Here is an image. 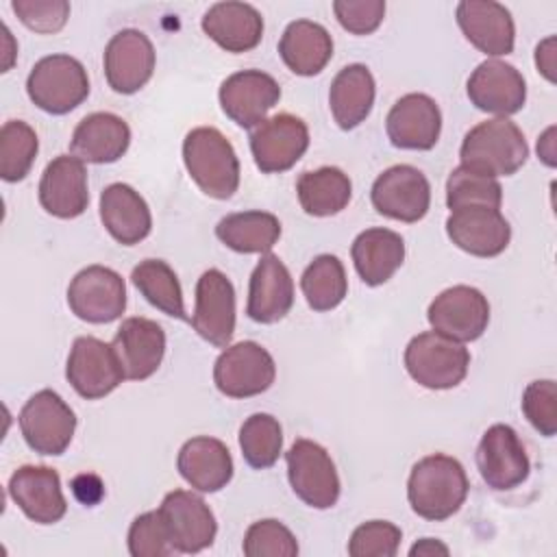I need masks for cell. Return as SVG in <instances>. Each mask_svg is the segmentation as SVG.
Segmentation results:
<instances>
[{
  "instance_id": "cell-37",
  "label": "cell",
  "mask_w": 557,
  "mask_h": 557,
  "mask_svg": "<svg viewBox=\"0 0 557 557\" xmlns=\"http://www.w3.org/2000/svg\"><path fill=\"white\" fill-rule=\"evenodd\" d=\"M300 289L313 311L335 309L348 294L344 263L335 255H318L300 276Z\"/></svg>"
},
{
  "instance_id": "cell-40",
  "label": "cell",
  "mask_w": 557,
  "mask_h": 557,
  "mask_svg": "<svg viewBox=\"0 0 557 557\" xmlns=\"http://www.w3.org/2000/svg\"><path fill=\"white\" fill-rule=\"evenodd\" d=\"M503 187L494 176L474 172L470 168H455L446 181V205L450 211L461 207H490L500 209Z\"/></svg>"
},
{
  "instance_id": "cell-35",
  "label": "cell",
  "mask_w": 557,
  "mask_h": 557,
  "mask_svg": "<svg viewBox=\"0 0 557 557\" xmlns=\"http://www.w3.org/2000/svg\"><path fill=\"white\" fill-rule=\"evenodd\" d=\"M215 237L235 252L265 255L281 237V222L268 211H239L215 224Z\"/></svg>"
},
{
  "instance_id": "cell-32",
  "label": "cell",
  "mask_w": 557,
  "mask_h": 557,
  "mask_svg": "<svg viewBox=\"0 0 557 557\" xmlns=\"http://www.w3.org/2000/svg\"><path fill=\"white\" fill-rule=\"evenodd\" d=\"M283 63L298 76L320 74L333 57V39L329 30L311 20L289 22L278 41Z\"/></svg>"
},
{
  "instance_id": "cell-41",
  "label": "cell",
  "mask_w": 557,
  "mask_h": 557,
  "mask_svg": "<svg viewBox=\"0 0 557 557\" xmlns=\"http://www.w3.org/2000/svg\"><path fill=\"white\" fill-rule=\"evenodd\" d=\"M242 550L248 557H296L298 542L283 522L265 518L248 527Z\"/></svg>"
},
{
  "instance_id": "cell-13",
  "label": "cell",
  "mask_w": 557,
  "mask_h": 557,
  "mask_svg": "<svg viewBox=\"0 0 557 557\" xmlns=\"http://www.w3.org/2000/svg\"><path fill=\"white\" fill-rule=\"evenodd\" d=\"M476 468L487 487L507 492L527 481L531 461L509 424H492L476 446Z\"/></svg>"
},
{
  "instance_id": "cell-9",
  "label": "cell",
  "mask_w": 557,
  "mask_h": 557,
  "mask_svg": "<svg viewBox=\"0 0 557 557\" xmlns=\"http://www.w3.org/2000/svg\"><path fill=\"white\" fill-rule=\"evenodd\" d=\"M67 305L83 322L109 324L126 309L124 278L107 265H87L70 281Z\"/></svg>"
},
{
  "instance_id": "cell-50",
  "label": "cell",
  "mask_w": 557,
  "mask_h": 557,
  "mask_svg": "<svg viewBox=\"0 0 557 557\" xmlns=\"http://www.w3.org/2000/svg\"><path fill=\"white\" fill-rule=\"evenodd\" d=\"M2 39H4L7 44H11V39H13V37H11V30H9L4 24H2ZM4 54H7V61H4V65H2V72H9V67H11L13 59H15V50L7 48V52H4Z\"/></svg>"
},
{
  "instance_id": "cell-34",
  "label": "cell",
  "mask_w": 557,
  "mask_h": 557,
  "mask_svg": "<svg viewBox=\"0 0 557 557\" xmlns=\"http://www.w3.org/2000/svg\"><path fill=\"white\" fill-rule=\"evenodd\" d=\"M298 202L313 218H329L344 211L352 196L348 174L335 165L307 170L296 181Z\"/></svg>"
},
{
  "instance_id": "cell-46",
  "label": "cell",
  "mask_w": 557,
  "mask_h": 557,
  "mask_svg": "<svg viewBox=\"0 0 557 557\" xmlns=\"http://www.w3.org/2000/svg\"><path fill=\"white\" fill-rule=\"evenodd\" d=\"M333 13L344 30L352 35L374 33L385 17L383 0H335Z\"/></svg>"
},
{
  "instance_id": "cell-4",
  "label": "cell",
  "mask_w": 557,
  "mask_h": 557,
  "mask_svg": "<svg viewBox=\"0 0 557 557\" xmlns=\"http://www.w3.org/2000/svg\"><path fill=\"white\" fill-rule=\"evenodd\" d=\"M26 94L41 111L65 115L89 96L87 70L70 54H48L33 65L26 78Z\"/></svg>"
},
{
  "instance_id": "cell-6",
  "label": "cell",
  "mask_w": 557,
  "mask_h": 557,
  "mask_svg": "<svg viewBox=\"0 0 557 557\" xmlns=\"http://www.w3.org/2000/svg\"><path fill=\"white\" fill-rule=\"evenodd\" d=\"M287 479L294 494L313 509H331L342 492L337 468L326 453L313 440H296L285 453Z\"/></svg>"
},
{
  "instance_id": "cell-24",
  "label": "cell",
  "mask_w": 557,
  "mask_h": 557,
  "mask_svg": "<svg viewBox=\"0 0 557 557\" xmlns=\"http://www.w3.org/2000/svg\"><path fill=\"white\" fill-rule=\"evenodd\" d=\"M39 205L61 220L85 213L89 205L87 170L78 157L59 154L46 165L39 181Z\"/></svg>"
},
{
  "instance_id": "cell-36",
  "label": "cell",
  "mask_w": 557,
  "mask_h": 557,
  "mask_svg": "<svg viewBox=\"0 0 557 557\" xmlns=\"http://www.w3.org/2000/svg\"><path fill=\"white\" fill-rule=\"evenodd\" d=\"M131 281L152 307H157L165 315L187 320L178 276L163 259L139 261L131 272Z\"/></svg>"
},
{
  "instance_id": "cell-5",
  "label": "cell",
  "mask_w": 557,
  "mask_h": 557,
  "mask_svg": "<svg viewBox=\"0 0 557 557\" xmlns=\"http://www.w3.org/2000/svg\"><path fill=\"white\" fill-rule=\"evenodd\" d=\"M468 366V348L437 331L418 333L405 348V368L409 376L426 389L457 387L466 379Z\"/></svg>"
},
{
  "instance_id": "cell-16",
  "label": "cell",
  "mask_w": 557,
  "mask_h": 557,
  "mask_svg": "<svg viewBox=\"0 0 557 557\" xmlns=\"http://www.w3.org/2000/svg\"><path fill=\"white\" fill-rule=\"evenodd\" d=\"M159 513L165 522L174 553L191 555L213 544L218 522L209 505L198 494L172 490L163 496Z\"/></svg>"
},
{
  "instance_id": "cell-27",
  "label": "cell",
  "mask_w": 557,
  "mask_h": 557,
  "mask_svg": "<svg viewBox=\"0 0 557 557\" xmlns=\"http://www.w3.org/2000/svg\"><path fill=\"white\" fill-rule=\"evenodd\" d=\"M176 470L202 494L220 492L233 479V457L222 440L198 435L187 440L176 457Z\"/></svg>"
},
{
  "instance_id": "cell-7",
  "label": "cell",
  "mask_w": 557,
  "mask_h": 557,
  "mask_svg": "<svg viewBox=\"0 0 557 557\" xmlns=\"http://www.w3.org/2000/svg\"><path fill=\"white\" fill-rule=\"evenodd\" d=\"M20 431L30 450L63 455L74 437L76 416L57 392L39 389L20 411Z\"/></svg>"
},
{
  "instance_id": "cell-25",
  "label": "cell",
  "mask_w": 557,
  "mask_h": 557,
  "mask_svg": "<svg viewBox=\"0 0 557 557\" xmlns=\"http://www.w3.org/2000/svg\"><path fill=\"white\" fill-rule=\"evenodd\" d=\"M124 376L144 381L152 376L165 355V333L150 318H126L111 342Z\"/></svg>"
},
{
  "instance_id": "cell-49",
  "label": "cell",
  "mask_w": 557,
  "mask_h": 557,
  "mask_svg": "<svg viewBox=\"0 0 557 557\" xmlns=\"http://www.w3.org/2000/svg\"><path fill=\"white\" fill-rule=\"evenodd\" d=\"M553 135H555V126H548L544 131V135L537 139V154L550 168L555 165V139H553Z\"/></svg>"
},
{
  "instance_id": "cell-18",
  "label": "cell",
  "mask_w": 557,
  "mask_h": 557,
  "mask_svg": "<svg viewBox=\"0 0 557 557\" xmlns=\"http://www.w3.org/2000/svg\"><path fill=\"white\" fill-rule=\"evenodd\" d=\"M218 98L226 117L242 128H252L278 102L281 87L274 76L261 70H242L222 81Z\"/></svg>"
},
{
  "instance_id": "cell-8",
  "label": "cell",
  "mask_w": 557,
  "mask_h": 557,
  "mask_svg": "<svg viewBox=\"0 0 557 557\" xmlns=\"http://www.w3.org/2000/svg\"><path fill=\"white\" fill-rule=\"evenodd\" d=\"M276 366L272 355L257 342L228 344L213 366V383L228 398H250L272 387Z\"/></svg>"
},
{
  "instance_id": "cell-12",
  "label": "cell",
  "mask_w": 557,
  "mask_h": 557,
  "mask_svg": "<svg viewBox=\"0 0 557 557\" xmlns=\"http://www.w3.org/2000/svg\"><path fill=\"white\" fill-rule=\"evenodd\" d=\"M426 320L440 335L461 344L474 342L490 324V302L476 287L453 285L431 300Z\"/></svg>"
},
{
  "instance_id": "cell-2",
  "label": "cell",
  "mask_w": 557,
  "mask_h": 557,
  "mask_svg": "<svg viewBox=\"0 0 557 557\" xmlns=\"http://www.w3.org/2000/svg\"><path fill=\"white\" fill-rule=\"evenodd\" d=\"M183 163L191 181L209 198L228 200L239 187L237 152L213 126H198L185 135Z\"/></svg>"
},
{
  "instance_id": "cell-31",
  "label": "cell",
  "mask_w": 557,
  "mask_h": 557,
  "mask_svg": "<svg viewBox=\"0 0 557 557\" xmlns=\"http://www.w3.org/2000/svg\"><path fill=\"white\" fill-rule=\"evenodd\" d=\"M350 257L359 278L366 285L376 287L387 283L403 265L405 239L389 228H366L355 237Z\"/></svg>"
},
{
  "instance_id": "cell-47",
  "label": "cell",
  "mask_w": 557,
  "mask_h": 557,
  "mask_svg": "<svg viewBox=\"0 0 557 557\" xmlns=\"http://www.w3.org/2000/svg\"><path fill=\"white\" fill-rule=\"evenodd\" d=\"M535 65L546 76V81H555V37H546L535 48Z\"/></svg>"
},
{
  "instance_id": "cell-48",
  "label": "cell",
  "mask_w": 557,
  "mask_h": 557,
  "mask_svg": "<svg viewBox=\"0 0 557 557\" xmlns=\"http://www.w3.org/2000/svg\"><path fill=\"white\" fill-rule=\"evenodd\" d=\"M448 553H450L448 546L433 537H422L409 548L411 557H433V555H448Z\"/></svg>"
},
{
  "instance_id": "cell-38",
  "label": "cell",
  "mask_w": 557,
  "mask_h": 557,
  "mask_svg": "<svg viewBox=\"0 0 557 557\" xmlns=\"http://www.w3.org/2000/svg\"><path fill=\"white\" fill-rule=\"evenodd\" d=\"M239 448L250 468L265 470L283 453L281 422L270 413H252L239 426Z\"/></svg>"
},
{
  "instance_id": "cell-11",
  "label": "cell",
  "mask_w": 557,
  "mask_h": 557,
  "mask_svg": "<svg viewBox=\"0 0 557 557\" xmlns=\"http://www.w3.org/2000/svg\"><path fill=\"white\" fill-rule=\"evenodd\" d=\"M65 376L74 392L87 400L109 396L126 379L113 346L91 335L74 339Z\"/></svg>"
},
{
  "instance_id": "cell-44",
  "label": "cell",
  "mask_w": 557,
  "mask_h": 557,
  "mask_svg": "<svg viewBox=\"0 0 557 557\" xmlns=\"http://www.w3.org/2000/svg\"><path fill=\"white\" fill-rule=\"evenodd\" d=\"M128 553L133 557H168L174 553L159 509L146 511L131 522Z\"/></svg>"
},
{
  "instance_id": "cell-29",
  "label": "cell",
  "mask_w": 557,
  "mask_h": 557,
  "mask_svg": "<svg viewBox=\"0 0 557 557\" xmlns=\"http://www.w3.org/2000/svg\"><path fill=\"white\" fill-rule=\"evenodd\" d=\"M202 30L226 52H248L263 37L261 13L246 2H215L202 15Z\"/></svg>"
},
{
  "instance_id": "cell-42",
  "label": "cell",
  "mask_w": 557,
  "mask_h": 557,
  "mask_svg": "<svg viewBox=\"0 0 557 557\" xmlns=\"http://www.w3.org/2000/svg\"><path fill=\"white\" fill-rule=\"evenodd\" d=\"M403 533L394 522L370 520L359 524L348 540L350 557H394Z\"/></svg>"
},
{
  "instance_id": "cell-3",
  "label": "cell",
  "mask_w": 557,
  "mask_h": 557,
  "mask_svg": "<svg viewBox=\"0 0 557 557\" xmlns=\"http://www.w3.org/2000/svg\"><path fill=\"white\" fill-rule=\"evenodd\" d=\"M459 159L463 168L487 176H511L529 159V146L516 122L494 117L479 122L461 141Z\"/></svg>"
},
{
  "instance_id": "cell-1",
  "label": "cell",
  "mask_w": 557,
  "mask_h": 557,
  "mask_svg": "<svg viewBox=\"0 0 557 557\" xmlns=\"http://www.w3.org/2000/svg\"><path fill=\"white\" fill-rule=\"evenodd\" d=\"M468 490L463 466L450 455L435 453L413 463L407 481V500L420 518L442 522L461 509Z\"/></svg>"
},
{
  "instance_id": "cell-23",
  "label": "cell",
  "mask_w": 557,
  "mask_h": 557,
  "mask_svg": "<svg viewBox=\"0 0 557 557\" xmlns=\"http://www.w3.org/2000/svg\"><path fill=\"white\" fill-rule=\"evenodd\" d=\"M385 131L396 148L431 150L442 133V111L431 96L407 94L389 109Z\"/></svg>"
},
{
  "instance_id": "cell-39",
  "label": "cell",
  "mask_w": 557,
  "mask_h": 557,
  "mask_svg": "<svg viewBox=\"0 0 557 557\" xmlns=\"http://www.w3.org/2000/svg\"><path fill=\"white\" fill-rule=\"evenodd\" d=\"M39 152L37 133L22 120L4 122L0 131V176L7 183H17L30 172Z\"/></svg>"
},
{
  "instance_id": "cell-17",
  "label": "cell",
  "mask_w": 557,
  "mask_h": 557,
  "mask_svg": "<svg viewBox=\"0 0 557 557\" xmlns=\"http://www.w3.org/2000/svg\"><path fill=\"white\" fill-rule=\"evenodd\" d=\"M102 63L109 87L128 96L139 91L152 78L157 54L146 33L124 28L109 39Z\"/></svg>"
},
{
  "instance_id": "cell-10",
  "label": "cell",
  "mask_w": 557,
  "mask_h": 557,
  "mask_svg": "<svg viewBox=\"0 0 557 557\" xmlns=\"http://www.w3.org/2000/svg\"><path fill=\"white\" fill-rule=\"evenodd\" d=\"M370 198L381 215L411 224L426 215L431 207V185L418 168L398 163L374 178Z\"/></svg>"
},
{
  "instance_id": "cell-19",
  "label": "cell",
  "mask_w": 557,
  "mask_h": 557,
  "mask_svg": "<svg viewBox=\"0 0 557 557\" xmlns=\"http://www.w3.org/2000/svg\"><path fill=\"white\" fill-rule=\"evenodd\" d=\"M466 91L479 111L500 117L518 113L527 102L524 76L511 63L498 59L479 63L466 83Z\"/></svg>"
},
{
  "instance_id": "cell-22",
  "label": "cell",
  "mask_w": 557,
  "mask_h": 557,
  "mask_svg": "<svg viewBox=\"0 0 557 557\" xmlns=\"http://www.w3.org/2000/svg\"><path fill=\"white\" fill-rule=\"evenodd\" d=\"M9 496L37 524H54L67 511L61 476L48 466H22L9 479Z\"/></svg>"
},
{
  "instance_id": "cell-28",
  "label": "cell",
  "mask_w": 557,
  "mask_h": 557,
  "mask_svg": "<svg viewBox=\"0 0 557 557\" xmlns=\"http://www.w3.org/2000/svg\"><path fill=\"white\" fill-rule=\"evenodd\" d=\"M100 220L122 246H135L150 235L152 213L139 191L126 183H111L100 194Z\"/></svg>"
},
{
  "instance_id": "cell-33",
  "label": "cell",
  "mask_w": 557,
  "mask_h": 557,
  "mask_svg": "<svg viewBox=\"0 0 557 557\" xmlns=\"http://www.w3.org/2000/svg\"><path fill=\"white\" fill-rule=\"evenodd\" d=\"M376 85L372 72L363 63L342 67L329 89V104L333 120L342 131H352L372 111Z\"/></svg>"
},
{
  "instance_id": "cell-14",
  "label": "cell",
  "mask_w": 557,
  "mask_h": 557,
  "mask_svg": "<svg viewBox=\"0 0 557 557\" xmlns=\"http://www.w3.org/2000/svg\"><path fill=\"white\" fill-rule=\"evenodd\" d=\"M307 148L309 128L292 113L265 117L250 133V152L263 174H276L294 168Z\"/></svg>"
},
{
  "instance_id": "cell-43",
  "label": "cell",
  "mask_w": 557,
  "mask_h": 557,
  "mask_svg": "<svg viewBox=\"0 0 557 557\" xmlns=\"http://www.w3.org/2000/svg\"><path fill=\"white\" fill-rule=\"evenodd\" d=\"M522 413L544 437L557 433V387L553 379L531 381L522 394Z\"/></svg>"
},
{
  "instance_id": "cell-30",
  "label": "cell",
  "mask_w": 557,
  "mask_h": 557,
  "mask_svg": "<svg viewBox=\"0 0 557 557\" xmlns=\"http://www.w3.org/2000/svg\"><path fill=\"white\" fill-rule=\"evenodd\" d=\"M131 146V128L128 124L107 111L85 115L70 139V152L78 157L83 163H113L117 161Z\"/></svg>"
},
{
  "instance_id": "cell-26",
  "label": "cell",
  "mask_w": 557,
  "mask_h": 557,
  "mask_svg": "<svg viewBox=\"0 0 557 557\" xmlns=\"http://www.w3.org/2000/svg\"><path fill=\"white\" fill-rule=\"evenodd\" d=\"M294 305V281L287 265L272 252H265L250 274L246 313L259 324L283 320Z\"/></svg>"
},
{
  "instance_id": "cell-21",
  "label": "cell",
  "mask_w": 557,
  "mask_h": 557,
  "mask_svg": "<svg viewBox=\"0 0 557 557\" xmlns=\"http://www.w3.org/2000/svg\"><path fill=\"white\" fill-rule=\"evenodd\" d=\"M466 39L487 57L513 52L516 26L509 9L494 0H461L455 9Z\"/></svg>"
},
{
  "instance_id": "cell-45",
  "label": "cell",
  "mask_w": 557,
  "mask_h": 557,
  "mask_svg": "<svg viewBox=\"0 0 557 557\" xmlns=\"http://www.w3.org/2000/svg\"><path fill=\"white\" fill-rule=\"evenodd\" d=\"M11 9L24 26L41 35L59 33L70 17L65 0H13Z\"/></svg>"
},
{
  "instance_id": "cell-15",
  "label": "cell",
  "mask_w": 557,
  "mask_h": 557,
  "mask_svg": "<svg viewBox=\"0 0 557 557\" xmlns=\"http://www.w3.org/2000/svg\"><path fill=\"white\" fill-rule=\"evenodd\" d=\"M194 331L215 348H226L235 333V287L222 270H207L196 283Z\"/></svg>"
},
{
  "instance_id": "cell-20",
  "label": "cell",
  "mask_w": 557,
  "mask_h": 557,
  "mask_svg": "<svg viewBox=\"0 0 557 557\" xmlns=\"http://www.w3.org/2000/svg\"><path fill=\"white\" fill-rule=\"evenodd\" d=\"M446 235L459 250L487 259L500 255L509 246L511 226L500 209L474 205L450 211Z\"/></svg>"
}]
</instances>
